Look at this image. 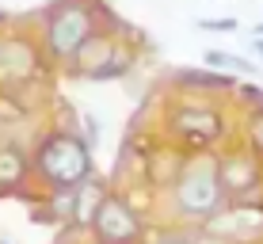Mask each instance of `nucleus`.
<instances>
[{
  "label": "nucleus",
  "mask_w": 263,
  "mask_h": 244,
  "mask_svg": "<svg viewBox=\"0 0 263 244\" xmlns=\"http://www.w3.org/2000/svg\"><path fill=\"white\" fill-rule=\"evenodd\" d=\"M99 15H103L99 0H58V4H50L46 15H42V50H46V58L69 65L77 46L99 27Z\"/></svg>",
  "instance_id": "obj_1"
},
{
  "label": "nucleus",
  "mask_w": 263,
  "mask_h": 244,
  "mask_svg": "<svg viewBox=\"0 0 263 244\" xmlns=\"http://www.w3.org/2000/svg\"><path fill=\"white\" fill-rule=\"evenodd\" d=\"M34 168L42 172V179L53 187V191H65V187H77L80 179L92 176V145L77 134H50L46 141L34 153Z\"/></svg>",
  "instance_id": "obj_2"
},
{
  "label": "nucleus",
  "mask_w": 263,
  "mask_h": 244,
  "mask_svg": "<svg viewBox=\"0 0 263 244\" xmlns=\"http://www.w3.org/2000/svg\"><path fill=\"white\" fill-rule=\"evenodd\" d=\"M176 202L187 218H214L217 202H221V187H217L214 164H191L176 176Z\"/></svg>",
  "instance_id": "obj_3"
},
{
  "label": "nucleus",
  "mask_w": 263,
  "mask_h": 244,
  "mask_svg": "<svg viewBox=\"0 0 263 244\" xmlns=\"http://www.w3.org/2000/svg\"><path fill=\"white\" fill-rule=\"evenodd\" d=\"M92 229L103 244H130L141 233V221H138V214H134V206L126 202V198L107 195L103 202H99L96 218H92Z\"/></svg>",
  "instance_id": "obj_4"
},
{
  "label": "nucleus",
  "mask_w": 263,
  "mask_h": 244,
  "mask_svg": "<svg viewBox=\"0 0 263 244\" xmlns=\"http://www.w3.org/2000/svg\"><path fill=\"white\" fill-rule=\"evenodd\" d=\"M172 130L187 141V149H206L221 134V115L210 107H179L172 115Z\"/></svg>",
  "instance_id": "obj_5"
},
{
  "label": "nucleus",
  "mask_w": 263,
  "mask_h": 244,
  "mask_svg": "<svg viewBox=\"0 0 263 244\" xmlns=\"http://www.w3.org/2000/svg\"><path fill=\"white\" fill-rule=\"evenodd\" d=\"M217 172V187L221 195H248L259 183V164L252 153H233V157H217L214 160Z\"/></svg>",
  "instance_id": "obj_6"
},
{
  "label": "nucleus",
  "mask_w": 263,
  "mask_h": 244,
  "mask_svg": "<svg viewBox=\"0 0 263 244\" xmlns=\"http://www.w3.org/2000/svg\"><path fill=\"white\" fill-rule=\"evenodd\" d=\"M34 65H39V50L31 46V39H23V34H4L0 39V77L27 80L34 77Z\"/></svg>",
  "instance_id": "obj_7"
},
{
  "label": "nucleus",
  "mask_w": 263,
  "mask_h": 244,
  "mask_svg": "<svg viewBox=\"0 0 263 244\" xmlns=\"http://www.w3.org/2000/svg\"><path fill=\"white\" fill-rule=\"evenodd\" d=\"M115 46H119V34H111V31H103V27H96V31L77 46V53L69 58L72 73H77V77H92L96 69L115 53Z\"/></svg>",
  "instance_id": "obj_8"
},
{
  "label": "nucleus",
  "mask_w": 263,
  "mask_h": 244,
  "mask_svg": "<svg viewBox=\"0 0 263 244\" xmlns=\"http://www.w3.org/2000/svg\"><path fill=\"white\" fill-rule=\"evenodd\" d=\"M107 198V187L99 183V179H80L77 187H72V214L69 218L77 221V225H92V218H96V210H99V202Z\"/></svg>",
  "instance_id": "obj_9"
},
{
  "label": "nucleus",
  "mask_w": 263,
  "mask_h": 244,
  "mask_svg": "<svg viewBox=\"0 0 263 244\" xmlns=\"http://www.w3.org/2000/svg\"><path fill=\"white\" fill-rule=\"evenodd\" d=\"M202 65H206V69H217V73H248V77L259 73L256 61L240 58V53H229V50H214V46L202 50Z\"/></svg>",
  "instance_id": "obj_10"
},
{
  "label": "nucleus",
  "mask_w": 263,
  "mask_h": 244,
  "mask_svg": "<svg viewBox=\"0 0 263 244\" xmlns=\"http://www.w3.org/2000/svg\"><path fill=\"white\" fill-rule=\"evenodd\" d=\"M27 157L15 145H0V187H20L27 179Z\"/></svg>",
  "instance_id": "obj_11"
},
{
  "label": "nucleus",
  "mask_w": 263,
  "mask_h": 244,
  "mask_svg": "<svg viewBox=\"0 0 263 244\" xmlns=\"http://www.w3.org/2000/svg\"><path fill=\"white\" fill-rule=\"evenodd\" d=\"M130 69H134V50L119 42V46H115V53H111V58H107V61H103V65H99L88 80H119V77L130 73Z\"/></svg>",
  "instance_id": "obj_12"
},
{
  "label": "nucleus",
  "mask_w": 263,
  "mask_h": 244,
  "mask_svg": "<svg viewBox=\"0 0 263 244\" xmlns=\"http://www.w3.org/2000/svg\"><path fill=\"white\" fill-rule=\"evenodd\" d=\"M179 80L183 84H202V88H233V73H217V69H210V73H179Z\"/></svg>",
  "instance_id": "obj_13"
},
{
  "label": "nucleus",
  "mask_w": 263,
  "mask_h": 244,
  "mask_svg": "<svg viewBox=\"0 0 263 244\" xmlns=\"http://www.w3.org/2000/svg\"><path fill=\"white\" fill-rule=\"evenodd\" d=\"M198 31L229 34V31H240V20H237V15H221V20H198Z\"/></svg>",
  "instance_id": "obj_14"
},
{
  "label": "nucleus",
  "mask_w": 263,
  "mask_h": 244,
  "mask_svg": "<svg viewBox=\"0 0 263 244\" xmlns=\"http://www.w3.org/2000/svg\"><path fill=\"white\" fill-rule=\"evenodd\" d=\"M248 141H252V149L263 153V107L256 115H252V126H248Z\"/></svg>",
  "instance_id": "obj_15"
},
{
  "label": "nucleus",
  "mask_w": 263,
  "mask_h": 244,
  "mask_svg": "<svg viewBox=\"0 0 263 244\" xmlns=\"http://www.w3.org/2000/svg\"><path fill=\"white\" fill-rule=\"evenodd\" d=\"M99 138H103V126L96 122V115H84V141L88 145H99Z\"/></svg>",
  "instance_id": "obj_16"
},
{
  "label": "nucleus",
  "mask_w": 263,
  "mask_h": 244,
  "mask_svg": "<svg viewBox=\"0 0 263 244\" xmlns=\"http://www.w3.org/2000/svg\"><path fill=\"white\" fill-rule=\"evenodd\" d=\"M252 50H256V58H263V39H256V42H252Z\"/></svg>",
  "instance_id": "obj_17"
},
{
  "label": "nucleus",
  "mask_w": 263,
  "mask_h": 244,
  "mask_svg": "<svg viewBox=\"0 0 263 244\" xmlns=\"http://www.w3.org/2000/svg\"><path fill=\"white\" fill-rule=\"evenodd\" d=\"M160 244H191V240H179V237H172V240H160Z\"/></svg>",
  "instance_id": "obj_18"
},
{
  "label": "nucleus",
  "mask_w": 263,
  "mask_h": 244,
  "mask_svg": "<svg viewBox=\"0 0 263 244\" xmlns=\"http://www.w3.org/2000/svg\"><path fill=\"white\" fill-rule=\"evenodd\" d=\"M191 244H221V240H210V237H202V240H191Z\"/></svg>",
  "instance_id": "obj_19"
}]
</instances>
